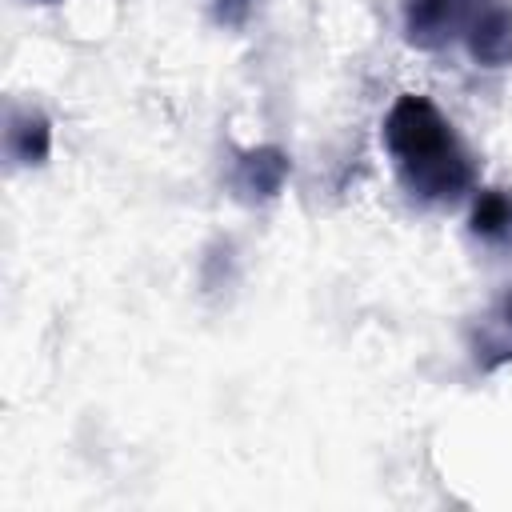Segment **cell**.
Here are the masks:
<instances>
[{
    "label": "cell",
    "mask_w": 512,
    "mask_h": 512,
    "mask_svg": "<svg viewBox=\"0 0 512 512\" xmlns=\"http://www.w3.org/2000/svg\"><path fill=\"white\" fill-rule=\"evenodd\" d=\"M256 4H260V0H212V12H216L220 24L240 28V24H248V16L256 12Z\"/></svg>",
    "instance_id": "obj_6"
},
{
    "label": "cell",
    "mask_w": 512,
    "mask_h": 512,
    "mask_svg": "<svg viewBox=\"0 0 512 512\" xmlns=\"http://www.w3.org/2000/svg\"><path fill=\"white\" fill-rule=\"evenodd\" d=\"M40 4H56V0H40Z\"/></svg>",
    "instance_id": "obj_8"
},
{
    "label": "cell",
    "mask_w": 512,
    "mask_h": 512,
    "mask_svg": "<svg viewBox=\"0 0 512 512\" xmlns=\"http://www.w3.org/2000/svg\"><path fill=\"white\" fill-rule=\"evenodd\" d=\"M404 36L424 52L464 44L476 64L508 68L512 0H404Z\"/></svg>",
    "instance_id": "obj_2"
},
{
    "label": "cell",
    "mask_w": 512,
    "mask_h": 512,
    "mask_svg": "<svg viewBox=\"0 0 512 512\" xmlns=\"http://www.w3.org/2000/svg\"><path fill=\"white\" fill-rule=\"evenodd\" d=\"M500 316H504V324L512 328V288H508V296H504V304H500Z\"/></svg>",
    "instance_id": "obj_7"
},
{
    "label": "cell",
    "mask_w": 512,
    "mask_h": 512,
    "mask_svg": "<svg viewBox=\"0 0 512 512\" xmlns=\"http://www.w3.org/2000/svg\"><path fill=\"white\" fill-rule=\"evenodd\" d=\"M384 148L392 156L400 188L416 204H456L476 184V164L452 120L416 92L396 96L384 116Z\"/></svg>",
    "instance_id": "obj_1"
},
{
    "label": "cell",
    "mask_w": 512,
    "mask_h": 512,
    "mask_svg": "<svg viewBox=\"0 0 512 512\" xmlns=\"http://www.w3.org/2000/svg\"><path fill=\"white\" fill-rule=\"evenodd\" d=\"M472 236L488 244H512V192L504 188H484L472 200Z\"/></svg>",
    "instance_id": "obj_5"
},
{
    "label": "cell",
    "mask_w": 512,
    "mask_h": 512,
    "mask_svg": "<svg viewBox=\"0 0 512 512\" xmlns=\"http://www.w3.org/2000/svg\"><path fill=\"white\" fill-rule=\"evenodd\" d=\"M4 152L16 168H40L52 152V120L32 104H8Z\"/></svg>",
    "instance_id": "obj_4"
},
{
    "label": "cell",
    "mask_w": 512,
    "mask_h": 512,
    "mask_svg": "<svg viewBox=\"0 0 512 512\" xmlns=\"http://www.w3.org/2000/svg\"><path fill=\"white\" fill-rule=\"evenodd\" d=\"M288 168H292V164H288V152H280V148H272V144L248 148V152H236V164H232L228 184H232V192H236L240 200H248V204L272 200V196L284 188Z\"/></svg>",
    "instance_id": "obj_3"
}]
</instances>
